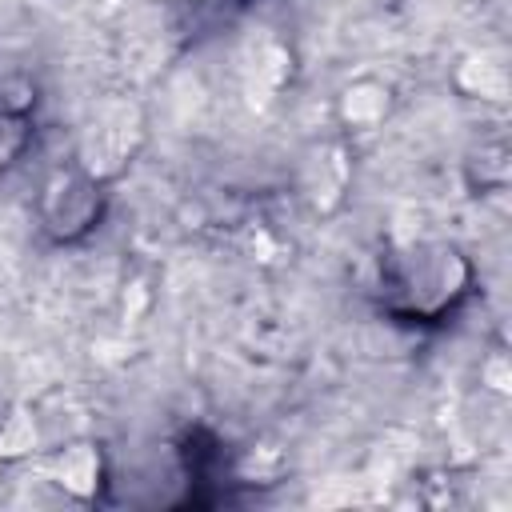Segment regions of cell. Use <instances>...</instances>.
<instances>
[{"label":"cell","instance_id":"obj_2","mask_svg":"<svg viewBox=\"0 0 512 512\" xmlns=\"http://www.w3.org/2000/svg\"><path fill=\"white\" fill-rule=\"evenodd\" d=\"M36 216L56 244H76L104 220V184L80 164L56 168L36 196Z\"/></svg>","mask_w":512,"mask_h":512},{"label":"cell","instance_id":"obj_3","mask_svg":"<svg viewBox=\"0 0 512 512\" xmlns=\"http://www.w3.org/2000/svg\"><path fill=\"white\" fill-rule=\"evenodd\" d=\"M32 88H24L20 96H12L8 88H0V176L8 168H16L36 136V124H32Z\"/></svg>","mask_w":512,"mask_h":512},{"label":"cell","instance_id":"obj_1","mask_svg":"<svg viewBox=\"0 0 512 512\" xmlns=\"http://www.w3.org/2000/svg\"><path fill=\"white\" fill-rule=\"evenodd\" d=\"M472 292V268L452 244H416L384 268V308L412 324L444 320Z\"/></svg>","mask_w":512,"mask_h":512}]
</instances>
